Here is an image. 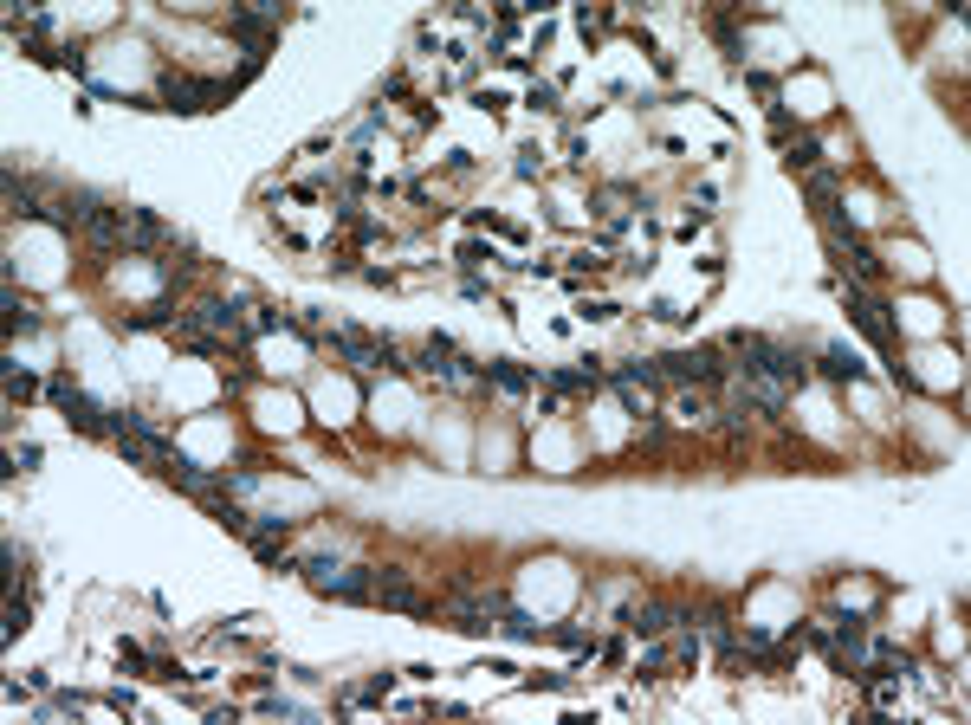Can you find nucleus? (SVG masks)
<instances>
[{"instance_id": "nucleus-1", "label": "nucleus", "mask_w": 971, "mask_h": 725, "mask_svg": "<svg viewBox=\"0 0 971 725\" xmlns=\"http://www.w3.org/2000/svg\"><path fill=\"white\" fill-rule=\"evenodd\" d=\"M305 583L318 596H344V603H369V596H376V577H369V570H337V564H305Z\"/></svg>"}, {"instance_id": "nucleus-2", "label": "nucleus", "mask_w": 971, "mask_h": 725, "mask_svg": "<svg viewBox=\"0 0 971 725\" xmlns=\"http://www.w3.org/2000/svg\"><path fill=\"white\" fill-rule=\"evenodd\" d=\"M162 98H169L175 111H214V104L227 98V85H214V78H188V72H162Z\"/></svg>"}, {"instance_id": "nucleus-3", "label": "nucleus", "mask_w": 971, "mask_h": 725, "mask_svg": "<svg viewBox=\"0 0 971 725\" xmlns=\"http://www.w3.org/2000/svg\"><path fill=\"white\" fill-rule=\"evenodd\" d=\"M111 434H117V447H123V454H130V460H143V467H169V460H175V447L162 441V434L136 428L130 415H117V421H111Z\"/></svg>"}, {"instance_id": "nucleus-4", "label": "nucleus", "mask_w": 971, "mask_h": 725, "mask_svg": "<svg viewBox=\"0 0 971 725\" xmlns=\"http://www.w3.org/2000/svg\"><path fill=\"white\" fill-rule=\"evenodd\" d=\"M46 395H52V408H65V421H78V428H98V402H91V395L78 389L72 376H52Z\"/></svg>"}, {"instance_id": "nucleus-5", "label": "nucleus", "mask_w": 971, "mask_h": 725, "mask_svg": "<svg viewBox=\"0 0 971 725\" xmlns=\"http://www.w3.org/2000/svg\"><path fill=\"white\" fill-rule=\"evenodd\" d=\"M376 603H389L402 615H428V596H421L408 577H395V570H376Z\"/></svg>"}, {"instance_id": "nucleus-6", "label": "nucleus", "mask_w": 971, "mask_h": 725, "mask_svg": "<svg viewBox=\"0 0 971 725\" xmlns=\"http://www.w3.org/2000/svg\"><path fill=\"white\" fill-rule=\"evenodd\" d=\"M331 350H344L357 369H382V363H395V350L389 344H369L363 331H331Z\"/></svg>"}, {"instance_id": "nucleus-7", "label": "nucleus", "mask_w": 971, "mask_h": 725, "mask_svg": "<svg viewBox=\"0 0 971 725\" xmlns=\"http://www.w3.org/2000/svg\"><path fill=\"white\" fill-rule=\"evenodd\" d=\"M661 376H680V382H719V357H713V350H687V357H667Z\"/></svg>"}, {"instance_id": "nucleus-8", "label": "nucleus", "mask_w": 971, "mask_h": 725, "mask_svg": "<svg viewBox=\"0 0 971 725\" xmlns=\"http://www.w3.org/2000/svg\"><path fill=\"white\" fill-rule=\"evenodd\" d=\"M849 311H855V324H861V331H868L874 337V344H894V337H887V318H881V305H874V298H861V292H849Z\"/></svg>"}, {"instance_id": "nucleus-9", "label": "nucleus", "mask_w": 971, "mask_h": 725, "mask_svg": "<svg viewBox=\"0 0 971 725\" xmlns=\"http://www.w3.org/2000/svg\"><path fill=\"white\" fill-rule=\"evenodd\" d=\"M738 402H751V408H764V415H777V408H784V389H777V382H764V376H745V382H738Z\"/></svg>"}, {"instance_id": "nucleus-10", "label": "nucleus", "mask_w": 971, "mask_h": 725, "mask_svg": "<svg viewBox=\"0 0 971 725\" xmlns=\"http://www.w3.org/2000/svg\"><path fill=\"white\" fill-rule=\"evenodd\" d=\"M246 538H253V551H259V557H279L292 531H285V518H266V525H246Z\"/></svg>"}, {"instance_id": "nucleus-11", "label": "nucleus", "mask_w": 971, "mask_h": 725, "mask_svg": "<svg viewBox=\"0 0 971 725\" xmlns=\"http://www.w3.org/2000/svg\"><path fill=\"white\" fill-rule=\"evenodd\" d=\"M162 240H169V227H162L156 214L136 208V214H130V246H162Z\"/></svg>"}, {"instance_id": "nucleus-12", "label": "nucleus", "mask_w": 971, "mask_h": 725, "mask_svg": "<svg viewBox=\"0 0 971 725\" xmlns=\"http://www.w3.org/2000/svg\"><path fill=\"white\" fill-rule=\"evenodd\" d=\"M195 318L208 324V331H240V318H234V305H221V298H201L195 305Z\"/></svg>"}, {"instance_id": "nucleus-13", "label": "nucleus", "mask_w": 971, "mask_h": 725, "mask_svg": "<svg viewBox=\"0 0 971 725\" xmlns=\"http://www.w3.org/2000/svg\"><path fill=\"white\" fill-rule=\"evenodd\" d=\"M492 382H499V389H531V376L512 369V363H492Z\"/></svg>"}, {"instance_id": "nucleus-14", "label": "nucleus", "mask_w": 971, "mask_h": 725, "mask_svg": "<svg viewBox=\"0 0 971 725\" xmlns=\"http://www.w3.org/2000/svg\"><path fill=\"white\" fill-rule=\"evenodd\" d=\"M551 389H596V369H564V376H551Z\"/></svg>"}, {"instance_id": "nucleus-15", "label": "nucleus", "mask_w": 971, "mask_h": 725, "mask_svg": "<svg viewBox=\"0 0 971 725\" xmlns=\"http://www.w3.org/2000/svg\"><path fill=\"white\" fill-rule=\"evenodd\" d=\"M628 628H641V635H661L667 615H661V609H635V615H628Z\"/></svg>"}, {"instance_id": "nucleus-16", "label": "nucleus", "mask_w": 971, "mask_h": 725, "mask_svg": "<svg viewBox=\"0 0 971 725\" xmlns=\"http://www.w3.org/2000/svg\"><path fill=\"white\" fill-rule=\"evenodd\" d=\"M823 369H829V376H861V363L849 357V350H829V357H823Z\"/></svg>"}, {"instance_id": "nucleus-17", "label": "nucleus", "mask_w": 971, "mask_h": 725, "mask_svg": "<svg viewBox=\"0 0 971 725\" xmlns=\"http://www.w3.org/2000/svg\"><path fill=\"white\" fill-rule=\"evenodd\" d=\"M33 395V376H20V369H7V402H26Z\"/></svg>"}]
</instances>
